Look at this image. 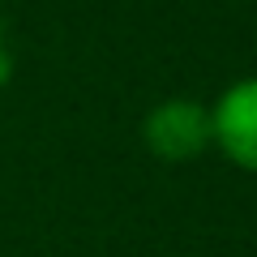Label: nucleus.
<instances>
[{
  "instance_id": "nucleus-1",
  "label": "nucleus",
  "mask_w": 257,
  "mask_h": 257,
  "mask_svg": "<svg viewBox=\"0 0 257 257\" xmlns=\"http://www.w3.org/2000/svg\"><path fill=\"white\" fill-rule=\"evenodd\" d=\"M142 146L159 159V163H193L214 146L210 133V103L176 94V99H159L155 107L142 116Z\"/></svg>"
},
{
  "instance_id": "nucleus-2",
  "label": "nucleus",
  "mask_w": 257,
  "mask_h": 257,
  "mask_svg": "<svg viewBox=\"0 0 257 257\" xmlns=\"http://www.w3.org/2000/svg\"><path fill=\"white\" fill-rule=\"evenodd\" d=\"M210 133H214V150L231 167L257 176V77L231 82L210 103Z\"/></svg>"
}]
</instances>
